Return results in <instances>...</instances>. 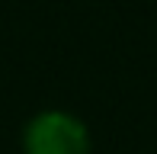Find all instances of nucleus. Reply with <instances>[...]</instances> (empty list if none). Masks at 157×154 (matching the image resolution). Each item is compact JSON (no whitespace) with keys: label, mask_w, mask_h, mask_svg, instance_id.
Here are the masks:
<instances>
[{"label":"nucleus","mask_w":157,"mask_h":154,"mask_svg":"<svg viewBox=\"0 0 157 154\" xmlns=\"http://www.w3.org/2000/svg\"><path fill=\"white\" fill-rule=\"evenodd\" d=\"M26 154H90V132L77 116L48 109L29 119L23 132Z\"/></svg>","instance_id":"obj_1"}]
</instances>
